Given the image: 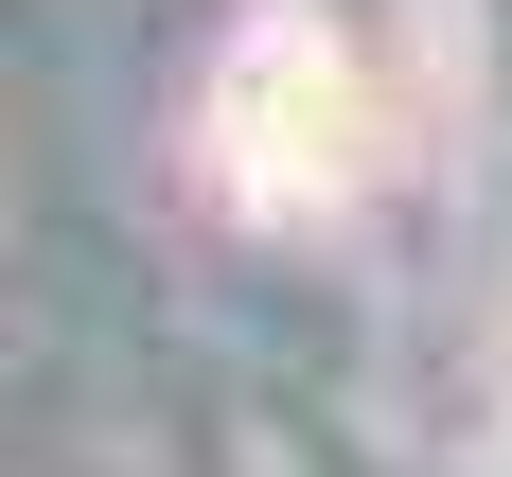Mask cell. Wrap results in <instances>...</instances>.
I'll use <instances>...</instances> for the list:
<instances>
[{
  "instance_id": "1",
  "label": "cell",
  "mask_w": 512,
  "mask_h": 477,
  "mask_svg": "<svg viewBox=\"0 0 512 477\" xmlns=\"http://www.w3.org/2000/svg\"><path fill=\"white\" fill-rule=\"evenodd\" d=\"M230 177H248V195H283V212L354 177V142H336V71H318L301 18L265 36V124H230Z\"/></svg>"
}]
</instances>
